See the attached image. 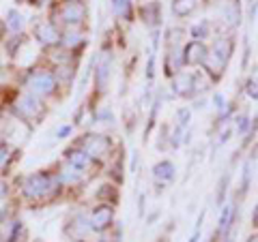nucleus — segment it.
Instances as JSON below:
<instances>
[{"mask_svg":"<svg viewBox=\"0 0 258 242\" xmlns=\"http://www.w3.org/2000/svg\"><path fill=\"white\" fill-rule=\"evenodd\" d=\"M58 187H60L58 176H50L47 172H37L24 180L22 195L28 199H43V197L54 195L58 191Z\"/></svg>","mask_w":258,"mask_h":242,"instance_id":"obj_1","label":"nucleus"},{"mask_svg":"<svg viewBox=\"0 0 258 242\" xmlns=\"http://www.w3.org/2000/svg\"><path fill=\"white\" fill-rule=\"evenodd\" d=\"M232 50H235V41H232V39H228V37H220V39H217L215 45H213V52L209 54L207 60H205L209 73L215 75V77H220L222 71L226 69V64H228V60H230Z\"/></svg>","mask_w":258,"mask_h":242,"instance_id":"obj_2","label":"nucleus"},{"mask_svg":"<svg viewBox=\"0 0 258 242\" xmlns=\"http://www.w3.org/2000/svg\"><path fill=\"white\" fill-rule=\"evenodd\" d=\"M28 86L35 94H41V96H50L56 90V77L47 71H37L32 73L28 79Z\"/></svg>","mask_w":258,"mask_h":242,"instance_id":"obj_3","label":"nucleus"},{"mask_svg":"<svg viewBox=\"0 0 258 242\" xmlns=\"http://www.w3.org/2000/svg\"><path fill=\"white\" fill-rule=\"evenodd\" d=\"M112 223H114V208L103 204L99 208H95L93 214H91V229L97 231V233H103L106 229L112 227Z\"/></svg>","mask_w":258,"mask_h":242,"instance_id":"obj_4","label":"nucleus"},{"mask_svg":"<svg viewBox=\"0 0 258 242\" xmlns=\"http://www.w3.org/2000/svg\"><path fill=\"white\" fill-rule=\"evenodd\" d=\"M108 148H110V140H108V137H103V135H86V137H84L82 150H84L91 159H93V157L106 155Z\"/></svg>","mask_w":258,"mask_h":242,"instance_id":"obj_5","label":"nucleus"},{"mask_svg":"<svg viewBox=\"0 0 258 242\" xmlns=\"http://www.w3.org/2000/svg\"><path fill=\"white\" fill-rule=\"evenodd\" d=\"M207 56H209V52L203 41H189L183 50V62L185 64H205Z\"/></svg>","mask_w":258,"mask_h":242,"instance_id":"obj_6","label":"nucleus"},{"mask_svg":"<svg viewBox=\"0 0 258 242\" xmlns=\"http://www.w3.org/2000/svg\"><path fill=\"white\" fill-rule=\"evenodd\" d=\"M172 88L179 96H189L196 90V77L189 73H176L172 79Z\"/></svg>","mask_w":258,"mask_h":242,"instance_id":"obj_7","label":"nucleus"},{"mask_svg":"<svg viewBox=\"0 0 258 242\" xmlns=\"http://www.w3.org/2000/svg\"><path fill=\"white\" fill-rule=\"evenodd\" d=\"M60 18L64 24H80L84 18H86V9H84V5H80V3H67L60 9Z\"/></svg>","mask_w":258,"mask_h":242,"instance_id":"obj_8","label":"nucleus"},{"mask_svg":"<svg viewBox=\"0 0 258 242\" xmlns=\"http://www.w3.org/2000/svg\"><path fill=\"white\" fill-rule=\"evenodd\" d=\"M174 165L172 161H159V163L153 167V178H155L157 184H168L174 180Z\"/></svg>","mask_w":258,"mask_h":242,"instance_id":"obj_9","label":"nucleus"},{"mask_svg":"<svg viewBox=\"0 0 258 242\" xmlns=\"http://www.w3.org/2000/svg\"><path fill=\"white\" fill-rule=\"evenodd\" d=\"M18 109H20V114L24 118H32V116H37L39 111H41V105H39L35 94H24V96H20V101H18Z\"/></svg>","mask_w":258,"mask_h":242,"instance_id":"obj_10","label":"nucleus"},{"mask_svg":"<svg viewBox=\"0 0 258 242\" xmlns=\"http://www.w3.org/2000/svg\"><path fill=\"white\" fill-rule=\"evenodd\" d=\"M37 39L41 41L43 45H56L60 41V32L56 30V26H52V24H39L37 26Z\"/></svg>","mask_w":258,"mask_h":242,"instance_id":"obj_11","label":"nucleus"},{"mask_svg":"<svg viewBox=\"0 0 258 242\" xmlns=\"http://www.w3.org/2000/svg\"><path fill=\"white\" fill-rule=\"evenodd\" d=\"M22 225L20 221H7L0 227V242H20Z\"/></svg>","mask_w":258,"mask_h":242,"instance_id":"obj_12","label":"nucleus"},{"mask_svg":"<svg viewBox=\"0 0 258 242\" xmlns=\"http://www.w3.org/2000/svg\"><path fill=\"white\" fill-rule=\"evenodd\" d=\"M110 69H112V60L108 58V56H103V58L99 60V64H97V73H95V77H97V86L101 88H106V84H108V77H110Z\"/></svg>","mask_w":258,"mask_h":242,"instance_id":"obj_13","label":"nucleus"},{"mask_svg":"<svg viewBox=\"0 0 258 242\" xmlns=\"http://www.w3.org/2000/svg\"><path fill=\"white\" fill-rule=\"evenodd\" d=\"M67 161H69V165L82 169V172L88 165H91V157H88L82 148H80V150H67Z\"/></svg>","mask_w":258,"mask_h":242,"instance_id":"obj_14","label":"nucleus"},{"mask_svg":"<svg viewBox=\"0 0 258 242\" xmlns=\"http://www.w3.org/2000/svg\"><path fill=\"white\" fill-rule=\"evenodd\" d=\"M58 180H60V184H62V182H80V180H82V169H78V167H74V165L67 163V165L60 169Z\"/></svg>","mask_w":258,"mask_h":242,"instance_id":"obj_15","label":"nucleus"},{"mask_svg":"<svg viewBox=\"0 0 258 242\" xmlns=\"http://www.w3.org/2000/svg\"><path fill=\"white\" fill-rule=\"evenodd\" d=\"M194 9H196V0H174L172 3V11L176 18H185V15H189Z\"/></svg>","mask_w":258,"mask_h":242,"instance_id":"obj_16","label":"nucleus"},{"mask_svg":"<svg viewBox=\"0 0 258 242\" xmlns=\"http://www.w3.org/2000/svg\"><path fill=\"white\" fill-rule=\"evenodd\" d=\"M112 7L120 18H129V13H132V0H112Z\"/></svg>","mask_w":258,"mask_h":242,"instance_id":"obj_17","label":"nucleus"},{"mask_svg":"<svg viewBox=\"0 0 258 242\" xmlns=\"http://www.w3.org/2000/svg\"><path fill=\"white\" fill-rule=\"evenodd\" d=\"M191 37H194V41H198V39H205L209 37V22L207 20H200L196 26L191 28Z\"/></svg>","mask_w":258,"mask_h":242,"instance_id":"obj_18","label":"nucleus"},{"mask_svg":"<svg viewBox=\"0 0 258 242\" xmlns=\"http://www.w3.org/2000/svg\"><path fill=\"white\" fill-rule=\"evenodd\" d=\"M22 15L18 11H9V28L11 30H20L22 28Z\"/></svg>","mask_w":258,"mask_h":242,"instance_id":"obj_19","label":"nucleus"},{"mask_svg":"<svg viewBox=\"0 0 258 242\" xmlns=\"http://www.w3.org/2000/svg\"><path fill=\"white\" fill-rule=\"evenodd\" d=\"M247 96H249V99L258 101V82H256V79H249V82H247Z\"/></svg>","mask_w":258,"mask_h":242,"instance_id":"obj_20","label":"nucleus"},{"mask_svg":"<svg viewBox=\"0 0 258 242\" xmlns=\"http://www.w3.org/2000/svg\"><path fill=\"white\" fill-rule=\"evenodd\" d=\"M80 41H82V35H80V32H78V35H76V32H71V35H67V39H64V43H67V45H76Z\"/></svg>","mask_w":258,"mask_h":242,"instance_id":"obj_21","label":"nucleus"},{"mask_svg":"<svg viewBox=\"0 0 258 242\" xmlns=\"http://www.w3.org/2000/svg\"><path fill=\"white\" fill-rule=\"evenodd\" d=\"M252 227L258 229V206L254 208V212H252Z\"/></svg>","mask_w":258,"mask_h":242,"instance_id":"obj_22","label":"nucleus"},{"mask_svg":"<svg viewBox=\"0 0 258 242\" xmlns=\"http://www.w3.org/2000/svg\"><path fill=\"white\" fill-rule=\"evenodd\" d=\"M5 152H7V142L3 140V137H0V159L5 157Z\"/></svg>","mask_w":258,"mask_h":242,"instance_id":"obj_23","label":"nucleus"},{"mask_svg":"<svg viewBox=\"0 0 258 242\" xmlns=\"http://www.w3.org/2000/svg\"><path fill=\"white\" fill-rule=\"evenodd\" d=\"M5 195H7V184L0 182V197H5Z\"/></svg>","mask_w":258,"mask_h":242,"instance_id":"obj_24","label":"nucleus"},{"mask_svg":"<svg viewBox=\"0 0 258 242\" xmlns=\"http://www.w3.org/2000/svg\"><path fill=\"white\" fill-rule=\"evenodd\" d=\"M247 242H258V233H256V236H252V238H247Z\"/></svg>","mask_w":258,"mask_h":242,"instance_id":"obj_25","label":"nucleus"},{"mask_svg":"<svg viewBox=\"0 0 258 242\" xmlns=\"http://www.w3.org/2000/svg\"><path fill=\"white\" fill-rule=\"evenodd\" d=\"M226 242H232V238H226Z\"/></svg>","mask_w":258,"mask_h":242,"instance_id":"obj_26","label":"nucleus"},{"mask_svg":"<svg viewBox=\"0 0 258 242\" xmlns=\"http://www.w3.org/2000/svg\"><path fill=\"white\" fill-rule=\"evenodd\" d=\"M74 242H84V240H74Z\"/></svg>","mask_w":258,"mask_h":242,"instance_id":"obj_27","label":"nucleus"}]
</instances>
